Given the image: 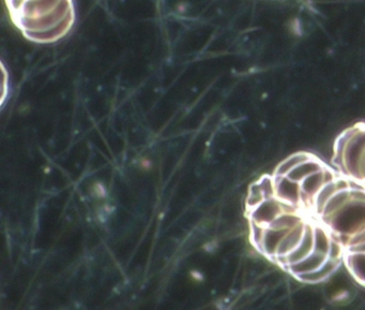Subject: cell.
Returning <instances> with one entry per match:
<instances>
[{"label": "cell", "mask_w": 365, "mask_h": 310, "mask_svg": "<svg viewBox=\"0 0 365 310\" xmlns=\"http://www.w3.org/2000/svg\"><path fill=\"white\" fill-rule=\"evenodd\" d=\"M358 243H365V226H363L361 230H359L358 232L352 234L351 236H349L347 241V246L352 245V244H358ZM346 246V247H347Z\"/></svg>", "instance_id": "cell-18"}, {"label": "cell", "mask_w": 365, "mask_h": 310, "mask_svg": "<svg viewBox=\"0 0 365 310\" xmlns=\"http://www.w3.org/2000/svg\"><path fill=\"white\" fill-rule=\"evenodd\" d=\"M303 222H304V218L299 214L298 211H285L279 214L269 226L279 229V230L289 231Z\"/></svg>", "instance_id": "cell-16"}, {"label": "cell", "mask_w": 365, "mask_h": 310, "mask_svg": "<svg viewBox=\"0 0 365 310\" xmlns=\"http://www.w3.org/2000/svg\"><path fill=\"white\" fill-rule=\"evenodd\" d=\"M287 231L279 230V229L267 226L266 233H264V241H262V248L259 254L268 260L274 261L277 256V248L283 239L284 235Z\"/></svg>", "instance_id": "cell-10"}, {"label": "cell", "mask_w": 365, "mask_h": 310, "mask_svg": "<svg viewBox=\"0 0 365 310\" xmlns=\"http://www.w3.org/2000/svg\"><path fill=\"white\" fill-rule=\"evenodd\" d=\"M324 166H326V164H324L322 160H320L319 158L313 155L311 158H309V159L305 160L302 164L296 166V168H294V170L287 175V176L289 177V179H292V181L300 183L303 179H307L309 175L322 170Z\"/></svg>", "instance_id": "cell-14"}, {"label": "cell", "mask_w": 365, "mask_h": 310, "mask_svg": "<svg viewBox=\"0 0 365 310\" xmlns=\"http://www.w3.org/2000/svg\"><path fill=\"white\" fill-rule=\"evenodd\" d=\"M331 230L324 224H314V251L328 256L329 248H330Z\"/></svg>", "instance_id": "cell-15"}, {"label": "cell", "mask_w": 365, "mask_h": 310, "mask_svg": "<svg viewBox=\"0 0 365 310\" xmlns=\"http://www.w3.org/2000/svg\"><path fill=\"white\" fill-rule=\"evenodd\" d=\"M275 196L286 204L297 207L303 205L300 183L288 176H274Z\"/></svg>", "instance_id": "cell-4"}, {"label": "cell", "mask_w": 365, "mask_h": 310, "mask_svg": "<svg viewBox=\"0 0 365 310\" xmlns=\"http://www.w3.org/2000/svg\"><path fill=\"white\" fill-rule=\"evenodd\" d=\"M305 226H307V222L304 221L303 224L297 226L296 228L286 232L279 248H277L274 262H279V260L285 258L299 245L301 239H302L303 234H304Z\"/></svg>", "instance_id": "cell-9"}, {"label": "cell", "mask_w": 365, "mask_h": 310, "mask_svg": "<svg viewBox=\"0 0 365 310\" xmlns=\"http://www.w3.org/2000/svg\"><path fill=\"white\" fill-rule=\"evenodd\" d=\"M285 211H298V209L282 202L275 196V198L266 199L247 213H249L250 222L252 224L269 226L279 214Z\"/></svg>", "instance_id": "cell-2"}, {"label": "cell", "mask_w": 365, "mask_h": 310, "mask_svg": "<svg viewBox=\"0 0 365 310\" xmlns=\"http://www.w3.org/2000/svg\"><path fill=\"white\" fill-rule=\"evenodd\" d=\"M334 171L331 170L329 166H324L322 170L309 175L307 179L300 181L301 191H302L303 205H309L312 207L314 198L318 194L322 186L328 181H334L337 179Z\"/></svg>", "instance_id": "cell-3"}, {"label": "cell", "mask_w": 365, "mask_h": 310, "mask_svg": "<svg viewBox=\"0 0 365 310\" xmlns=\"http://www.w3.org/2000/svg\"><path fill=\"white\" fill-rule=\"evenodd\" d=\"M264 200H266L264 190H262L259 181H256L255 183L252 184L249 192H247V199H245V206H247V211L257 206Z\"/></svg>", "instance_id": "cell-17"}, {"label": "cell", "mask_w": 365, "mask_h": 310, "mask_svg": "<svg viewBox=\"0 0 365 310\" xmlns=\"http://www.w3.org/2000/svg\"><path fill=\"white\" fill-rule=\"evenodd\" d=\"M344 263L358 284L365 286V254L346 252Z\"/></svg>", "instance_id": "cell-13"}, {"label": "cell", "mask_w": 365, "mask_h": 310, "mask_svg": "<svg viewBox=\"0 0 365 310\" xmlns=\"http://www.w3.org/2000/svg\"><path fill=\"white\" fill-rule=\"evenodd\" d=\"M352 200L351 187L341 189L332 196L327 203L326 206L322 209L319 218L324 224H328L333 217L337 215L350 201Z\"/></svg>", "instance_id": "cell-7"}, {"label": "cell", "mask_w": 365, "mask_h": 310, "mask_svg": "<svg viewBox=\"0 0 365 310\" xmlns=\"http://www.w3.org/2000/svg\"><path fill=\"white\" fill-rule=\"evenodd\" d=\"M350 187H351V183L347 179H341L339 176L334 179V181H328V183L324 184L322 189L316 194L313 203H312V209H314L316 215L319 217L327 203L339 190Z\"/></svg>", "instance_id": "cell-6"}, {"label": "cell", "mask_w": 365, "mask_h": 310, "mask_svg": "<svg viewBox=\"0 0 365 310\" xmlns=\"http://www.w3.org/2000/svg\"><path fill=\"white\" fill-rule=\"evenodd\" d=\"M341 263L327 258V260L315 271H311V273L302 274V275L296 276V277H298L304 284H322L335 273Z\"/></svg>", "instance_id": "cell-8"}, {"label": "cell", "mask_w": 365, "mask_h": 310, "mask_svg": "<svg viewBox=\"0 0 365 310\" xmlns=\"http://www.w3.org/2000/svg\"><path fill=\"white\" fill-rule=\"evenodd\" d=\"M312 156H313V154L305 151H296V153L286 156L283 160L277 164L273 176H287L296 166L311 158Z\"/></svg>", "instance_id": "cell-12"}, {"label": "cell", "mask_w": 365, "mask_h": 310, "mask_svg": "<svg viewBox=\"0 0 365 310\" xmlns=\"http://www.w3.org/2000/svg\"><path fill=\"white\" fill-rule=\"evenodd\" d=\"M5 4L14 26L35 44H55L76 24L74 0H5Z\"/></svg>", "instance_id": "cell-1"}, {"label": "cell", "mask_w": 365, "mask_h": 310, "mask_svg": "<svg viewBox=\"0 0 365 310\" xmlns=\"http://www.w3.org/2000/svg\"><path fill=\"white\" fill-rule=\"evenodd\" d=\"M314 251V224L307 222L305 226L304 234H303L302 239H301L299 245L290 252L285 258L277 262V265L282 269H286L289 265L294 264V263L300 262L303 259L307 258V256Z\"/></svg>", "instance_id": "cell-5"}, {"label": "cell", "mask_w": 365, "mask_h": 310, "mask_svg": "<svg viewBox=\"0 0 365 310\" xmlns=\"http://www.w3.org/2000/svg\"><path fill=\"white\" fill-rule=\"evenodd\" d=\"M326 260L327 256H322V254H318V252L313 251L309 256H307V258L301 260L300 262L289 265V266L284 269H285L289 275H302V274L311 273V271H315V269H317Z\"/></svg>", "instance_id": "cell-11"}]
</instances>
